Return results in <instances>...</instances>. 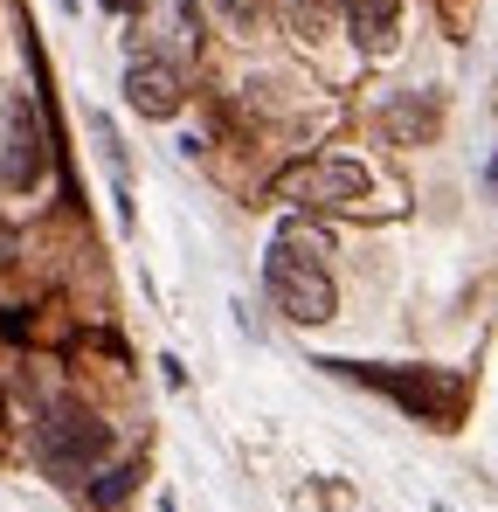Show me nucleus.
<instances>
[{
    "label": "nucleus",
    "mask_w": 498,
    "mask_h": 512,
    "mask_svg": "<svg viewBox=\"0 0 498 512\" xmlns=\"http://www.w3.org/2000/svg\"><path fill=\"white\" fill-rule=\"evenodd\" d=\"M263 291L270 305L291 319V326H326L339 291H332V263H326V243L305 229V222H284L263 250Z\"/></svg>",
    "instance_id": "f257e3e1"
},
{
    "label": "nucleus",
    "mask_w": 498,
    "mask_h": 512,
    "mask_svg": "<svg viewBox=\"0 0 498 512\" xmlns=\"http://www.w3.org/2000/svg\"><path fill=\"white\" fill-rule=\"evenodd\" d=\"M284 194L291 201H312V208H360L374 194V173L360 167V160L326 153V160H305L298 173H284Z\"/></svg>",
    "instance_id": "f03ea898"
},
{
    "label": "nucleus",
    "mask_w": 498,
    "mask_h": 512,
    "mask_svg": "<svg viewBox=\"0 0 498 512\" xmlns=\"http://www.w3.org/2000/svg\"><path fill=\"white\" fill-rule=\"evenodd\" d=\"M346 21H353V42H360L367 56H388V49H395V35H402L395 0H346Z\"/></svg>",
    "instance_id": "39448f33"
},
{
    "label": "nucleus",
    "mask_w": 498,
    "mask_h": 512,
    "mask_svg": "<svg viewBox=\"0 0 498 512\" xmlns=\"http://www.w3.org/2000/svg\"><path fill=\"white\" fill-rule=\"evenodd\" d=\"M42 180V132H35V111L28 97L7 104V139H0V187L7 194H28Z\"/></svg>",
    "instance_id": "20e7f679"
},
{
    "label": "nucleus",
    "mask_w": 498,
    "mask_h": 512,
    "mask_svg": "<svg viewBox=\"0 0 498 512\" xmlns=\"http://www.w3.org/2000/svg\"><path fill=\"white\" fill-rule=\"evenodd\" d=\"M125 104L139 111V118H180V104H187V84H180V70L166 63V56H132L125 63Z\"/></svg>",
    "instance_id": "7ed1b4c3"
},
{
    "label": "nucleus",
    "mask_w": 498,
    "mask_h": 512,
    "mask_svg": "<svg viewBox=\"0 0 498 512\" xmlns=\"http://www.w3.org/2000/svg\"><path fill=\"white\" fill-rule=\"evenodd\" d=\"M215 7H222V14H229L236 28H256V21L270 14V0H215Z\"/></svg>",
    "instance_id": "0eeeda50"
},
{
    "label": "nucleus",
    "mask_w": 498,
    "mask_h": 512,
    "mask_svg": "<svg viewBox=\"0 0 498 512\" xmlns=\"http://www.w3.org/2000/svg\"><path fill=\"white\" fill-rule=\"evenodd\" d=\"M90 132H97V153H104V167L118 180V222L132 229V153H125V139H118V125L104 111H90Z\"/></svg>",
    "instance_id": "423d86ee"
},
{
    "label": "nucleus",
    "mask_w": 498,
    "mask_h": 512,
    "mask_svg": "<svg viewBox=\"0 0 498 512\" xmlns=\"http://www.w3.org/2000/svg\"><path fill=\"white\" fill-rule=\"evenodd\" d=\"M104 7H118V14H139V7H146V0H104Z\"/></svg>",
    "instance_id": "6e6552de"
}]
</instances>
